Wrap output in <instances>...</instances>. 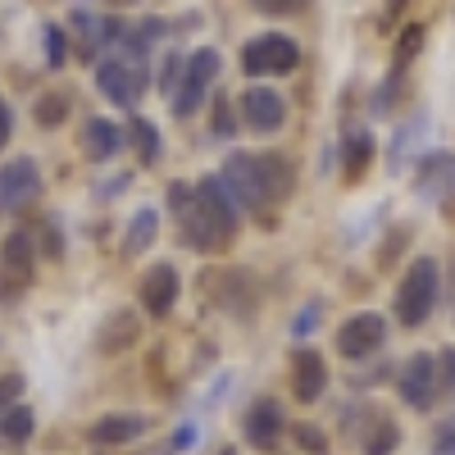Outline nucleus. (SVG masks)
Returning <instances> with one entry per match:
<instances>
[{"label": "nucleus", "mask_w": 455, "mask_h": 455, "mask_svg": "<svg viewBox=\"0 0 455 455\" xmlns=\"http://www.w3.org/2000/svg\"><path fill=\"white\" fill-rule=\"evenodd\" d=\"M278 156H228L223 160V187L233 192L237 210H264L278 196V173L287 178V169H278Z\"/></svg>", "instance_id": "nucleus-1"}, {"label": "nucleus", "mask_w": 455, "mask_h": 455, "mask_svg": "<svg viewBox=\"0 0 455 455\" xmlns=\"http://www.w3.org/2000/svg\"><path fill=\"white\" fill-rule=\"evenodd\" d=\"M437 291H442V274H437V259H414L410 264V274L401 278V287H396V296H392V310H396V319L405 323V328H419L428 315H433V306H437Z\"/></svg>", "instance_id": "nucleus-2"}, {"label": "nucleus", "mask_w": 455, "mask_h": 455, "mask_svg": "<svg viewBox=\"0 0 455 455\" xmlns=\"http://www.w3.org/2000/svg\"><path fill=\"white\" fill-rule=\"evenodd\" d=\"M219 68H223V55H219L214 46H201V51L187 55V64H182V83H178V96H173V114H178V119H192V114L201 109L210 83L219 78Z\"/></svg>", "instance_id": "nucleus-3"}, {"label": "nucleus", "mask_w": 455, "mask_h": 455, "mask_svg": "<svg viewBox=\"0 0 455 455\" xmlns=\"http://www.w3.org/2000/svg\"><path fill=\"white\" fill-rule=\"evenodd\" d=\"M300 64V46L283 32H259L242 46V68L251 78H269V73H291Z\"/></svg>", "instance_id": "nucleus-4"}, {"label": "nucleus", "mask_w": 455, "mask_h": 455, "mask_svg": "<svg viewBox=\"0 0 455 455\" xmlns=\"http://www.w3.org/2000/svg\"><path fill=\"white\" fill-rule=\"evenodd\" d=\"M196 210H201V219H205V228L214 233L219 246L237 233V214H242V210H237L233 192L223 187V178H205V182L196 187Z\"/></svg>", "instance_id": "nucleus-5"}, {"label": "nucleus", "mask_w": 455, "mask_h": 455, "mask_svg": "<svg viewBox=\"0 0 455 455\" xmlns=\"http://www.w3.org/2000/svg\"><path fill=\"white\" fill-rule=\"evenodd\" d=\"M96 87H100L114 105L132 109L137 96L146 92V68L132 64V60H100V64H96Z\"/></svg>", "instance_id": "nucleus-6"}, {"label": "nucleus", "mask_w": 455, "mask_h": 455, "mask_svg": "<svg viewBox=\"0 0 455 455\" xmlns=\"http://www.w3.org/2000/svg\"><path fill=\"white\" fill-rule=\"evenodd\" d=\"M387 341V319L383 315H355L337 328V351L347 360H364Z\"/></svg>", "instance_id": "nucleus-7"}, {"label": "nucleus", "mask_w": 455, "mask_h": 455, "mask_svg": "<svg viewBox=\"0 0 455 455\" xmlns=\"http://www.w3.org/2000/svg\"><path fill=\"white\" fill-rule=\"evenodd\" d=\"M42 196V173H36L32 160H10L0 164V205L5 210H19L28 201Z\"/></svg>", "instance_id": "nucleus-8"}, {"label": "nucleus", "mask_w": 455, "mask_h": 455, "mask_svg": "<svg viewBox=\"0 0 455 455\" xmlns=\"http://www.w3.org/2000/svg\"><path fill=\"white\" fill-rule=\"evenodd\" d=\"M242 433L255 451H274L278 437H283V405L274 396H259L251 410H246V419H242Z\"/></svg>", "instance_id": "nucleus-9"}, {"label": "nucleus", "mask_w": 455, "mask_h": 455, "mask_svg": "<svg viewBox=\"0 0 455 455\" xmlns=\"http://www.w3.org/2000/svg\"><path fill=\"white\" fill-rule=\"evenodd\" d=\"M242 119L255 132H278L287 119V105L274 87H251V92H242Z\"/></svg>", "instance_id": "nucleus-10"}, {"label": "nucleus", "mask_w": 455, "mask_h": 455, "mask_svg": "<svg viewBox=\"0 0 455 455\" xmlns=\"http://www.w3.org/2000/svg\"><path fill=\"white\" fill-rule=\"evenodd\" d=\"M401 396L414 410H428L437 396V360L433 355H410L401 369Z\"/></svg>", "instance_id": "nucleus-11"}, {"label": "nucleus", "mask_w": 455, "mask_h": 455, "mask_svg": "<svg viewBox=\"0 0 455 455\" xmlns=\"http://www.w3.org/2000/svg\"><path fill=\"white\" fill-rule=\"evenodd\" d=\"M178 291H182L178 269H173V264H156V269L141 278V306H146V315L164 319V315L178 306Z\"/></svg>", "instance_id": "nucleus-12"}, {"label": "nucleus", "mask_w": 455, "mask_h": 455, "mask_svg": "<svg viewBox=\"0 0 455 455\" xmlns=\"http://www.w3.org/2000/svg\"><path fill=\"white\" fill-rule=\"evenodd\" d=\"M414 187H419V196H428V201H446L455 192V156H446V150L424 156L419 173H414Z\"/></svg>", "instance_id": "nucleus-13"}, {"label": "nucleus", "mask_w": 455, "mask_h": 455, "mask_svg": "<svg viewBox=\"0 0 455 455\" xmlns=\"http://www.w3.org/2000/svg\"><path fill=\"white\" fill-rule=\"evenodd\" d=\"M291 383H296L300 401H319L328 392V364H323V355L310 351V347H300L291 355Z\"/></svg>", "instance_id": "nucleus-14"}, {"label": "nucleus", "mask_w": 455, "mask_h": 455, "mask_svg": "<svg viewBox=\"0 0 455 455\" xmlns=\"http://www.w3.org/2000/svg\"><path fill=\"white\" fill-rule=\"evenodd\" d=\"M0 274L14 278L19 287H28V278H32V237L28 233L5 237V246H0Z\"/></svg>", "instance_id": "nucleus-15"}, {"label": "nucleus", "mask_w": 455, "mask_h": 455, "mask_svg": "<svg viewBox=\"0 0 455 455\" xmlns=\"http://www.w3.org/2000/svg\"><path fill=\"white\" fill-rule=\"evenodd\" d=\"M141 433H146L141 414H105V419L92 428V442H96V446H124V442H132V437H141Z\"/></svg>", "instance_id": "nucleus-16"}, {"label": "nucleus", "mask_w": 455, "mask_h": 455, "mask_svg": "<svg viewBox=\"0 0 455 455\" xmlns=\"http://www.w3.org/2000/svg\"><path fill=\"white\" fill-rule=\"evenodd\" d=\"M73 28H78V36H83V55H87V60H96V55L114 42V32H119V23H109V19H100V14H87V10L73 14Z\"/></svg>", "instance_id": "nucleus-17"}, {"label": "nucleus", "mask_w": 455, "mask_h": 455, "mask_svg": "<svg viewBox=\"0 0 455 455\" xmlns=\"http://www.w3.org/2000/svg\"><path fill=\"white\" fill-rule=\"evenodd\" d=\"M96 341H100V351H124V347H132L137 341V319H132V310H119V315H109L105 323H100V332H96Z\"/></svg>", "instance_id": "nucleus-18"}, {"label": "nucleus", "mask_w": 455, "mask_h": 455, "mask_svg": "<svg viewBox=\"0 0 455 455\" xmlns=\"http://www.w3.org/2000/svg\"><path fill=\"white\" fill-rule=\"evenodd\" d=\"M119 128H114L109 119H92L87 128H83V146H87V156H96V160H109L114 150H119Z\"/></svg>", "instance_id": "nucleus-19"}, {"label": "nucleus", "mask_w": 455, "mask_h": 455, "mask_svg": "<svg viewBox=\"0 0 455 455\" xmlns=\"http://www.w3.org/2000/svg\"><path fill=\"white\" fill-rule=\"evenodd\" d=\"M156 233H160V214H156V210H137L132 223H128V251H132V255L146 251L150 242H156Z\"/></svg>", "instance_id": "nucleus-20"}, {"label": "nucleus", "mask_w": 455, "mask_h": 455, "mask_svg": "<svg viewBox=\"0 0 455 455\" xmlns=\"http://www.w3.org/2000/svg\"><path fill=\"white\" fill-rule=\"evenodd\" d=\"M369 160H373V137H369L364 128H351V132H347V173L360 178Z\"/></svg>", "instance_id": "nucleus-21"}, {"label": "nucleus", "mask_w": 455, "mask_h": 455, "mask_svg": "<svg viewBox=\"0 0 455 455\" xmlns=\"http://www.w3.org/2000/svg\"><path fill=\"white\" fill-rule=\"evenodd\" d=\"M132 146H137V160L141 164H156L160 160V132L150 119H132Z\"/></svg>", "instance_id": "nucleus-22"}, {"label": "nucleus", "mask_w": 455, "mask_h": 455, "mask_svg": "<svg viewBox=\"0 0 455 455\" xmlns=\"http://www.w3.org/2000/svg\"><path fill=\"white\" fill-rule=\"evenodd\" d=\"M396 442H401V428H396V424H387V419H378V424H373V433L364 437V455H392V451H396Z\"/></svg>", "instance_id": "nucleus-23"}, {"label": "nucleus", "mask_w": 455, "mask_h": 455, "mask_svg": "<svg viewBox=\"0 0 455 455\" xmlns=\"http://www.w3.org/2000/svg\"><path fill=\"white\" fill-rule=\"evenodd\" d=\"M0 433H5L10 442H28V433H32V410H5V419H0Z\"/></svg>", "instance_id": "nucleus-24"}, {"label": "nucleus", "mask_w": 455, "mask_h": 455, "mask_svg": "<svg viewBox=\"0 0 455 455\" xmlns=\"http://www.w3.org/2000/svg\"><path fill=\"white\" fill-rule=\"evenodd\" d=\"M64 114H68V100H64V96H46L42 105H36V124H42V128H55Z\"/></svg>", "instance_id": "nucleus-25"}, {"label": "nucleus", "mask_w": 455, "mask_h": 455, "mask_svg": "<svg viewBox=\"0 0 455 455\" xmlns=\"http://www.w3.org/2000/svg\"><path fill=\"white\" fill-rule=\"evenodd\" d=\"M182 64H187V55L169 51V60H164V73H160V87H164V96H178V83H182Z\"/></svg>", "instance_id": "nucleus-26"}, {"label": "nucleus", "mask_w": 455, "mask_h": 455, "mask_svg": "<svg viewBox=\"0 0 455 455\" xmlns=\"http://www.w3.org/2000/svg\"><path fill=\"white\" fill-rule=\"evenodd\" d=\"M419 42H424V28H419V23L401 32V42H396V64H401V68H405V64L414 60V51H419Z\"/></svg>", "instance_id": "nucleus-27"}, {"label": "nucleus", "mask_w": 455, "mask_h": 455, "mask_svg": "<svg viewBox=\"0 0 455 455\" xmlns=\"http://www.w3.org/2000/svg\"><path fill=\"white\" fill-rule=\"evenodd\" d=\"M251 5L259 10V14H269V19H278V14H300L310 5V0H251Z\"/></svg>", "instance_id": "nucleus-28"}, {"label": "nucleus", "mask_w": 455, "mask_h": 455, "mask_svg": "<svg viewBox=\"0 0 455 455\" xmlns=\"http://www.w3.org/2000/svg\"><path fill=\"white\" fill-rule=\"evenodd\" d=\"M64 51H68V46H64V32L51 23V28H46V64H51V68H60V64L68 60Z\"/></svg>", "instance_id": "nucleus-29"}, {"label": "nucleus", "mask_w": 455, "mask_h": 455, "mask_svg": "<svg viewBox=\"0 0 455 455\" xmlns=\"http://www.w3.org/2000/svg\"><path fill=\"white\" fill-rule=\"evenodd\" d=\"M19 392H23V378H19V373H10V378H0V419H5V410H14Z\"/></svg>", "instance_id": "nucleus-30"}, {"label": "nucleus", "mask_w": 455, "mask_h": 455, "mask_svg": "<svg viewBox=\"0 0 455 455\" xmlns=\"http://www.w3.org/2000/svg\"><path fill=\"white\" fill-rule=\"evenodd\" d=\"M296 437H300V446H306V451H319V455L328 451V442H323V433H315V428H300Z\"/></svg>", "instance_id": "nucleus-31"}, {"label": "nucleus", "mask_w": 455, "mask_h": 455, "mask_svg": "<svg viewBox=\"0 0 455 455\" xmlns=\"http://www.w3.org/2000/svg\"><path fill=\"white\" fill-rule=\"evenodd\" d=\"M10 132H14V114H10V105H5V100H0V150H5Z\"/></svg>", "instance_id": "nucleus-32"}, {"label": "nucleus", "mask_w": 455, "mask_h": 455, "mask_svg": "<svg viewBox=\"0 0 455 455\" xmlns=\"http://www.w3.org/2000/svg\"><path fill=\"white\" fill-rule=\"evenodd\" d=\"M214 124H219V128H214L219 137H228V132H233V119H228V105H223V100H219V114H214Z\"/></svg>", "instance_id": "nucleus-33"}, {"label": "nucleus", "mask_w": 455, "mask_h": 455, "mask_svg": "<svg viewBox=\"0 0 455 455\" xmlns=\"http://www.w3.org/2000/svg\"><path fill=\"white\" fill-rule=\"evenodd\" d=\"M223 455H237V451H223Z\"/></svg>", "instance_id": "nucleus-34"}]
</instances>
